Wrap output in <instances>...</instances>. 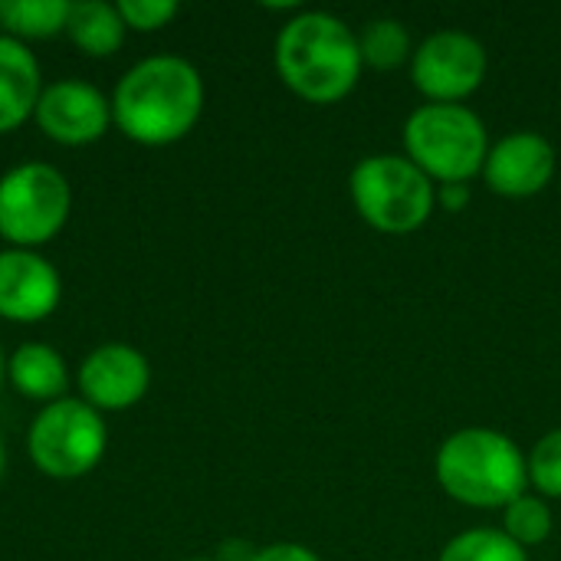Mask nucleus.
<instances>
[{
  "mask_svg": "<svg viewBox=\"0 0 561 561\" xmlns=\"http://www.w3.org/2000/svg\"><path fill=\"white\" fill-rule=\"evenodd\" d=\"M204 112V79L181 56L135 62L112 92V122L145 148H164L194 131Z\"/></svg>",
  "mask_w": 561,
  "mask_h": 561,
  "instance_id": "obj_1",
  "label": "nucleus"
},
{
  "mask_svg": "<svg viewBox=\"0 0 561 561\" xmlns=\"http://www.w3.org/2000/svg\"><path fill=\"white\" fill-rule=\"evenodd\" d=\"M276 72L289 92L312 105L342 102L362 79L358 33L332 13H296L276 36Z\"/></svg>",
  "mask_w": 561,
  "mask_h": 561,
  "instance_id": "obj_2",
  "label": "nucleus"
},
{
  "mask_svg": "<svg viewBox=\"0 0 561 561\" xmlns=\"http://www.w3.org/2000/svg\"><path fill=\"white\" fill-rule=\"evenodd\" d=\"M434 473L440 490L470 510H506L529 493L526 454L513 437L490 427L450 434L434 457Z\"/></svg>",
  "mask_w": 561,
  "mask_h": 561,
  "instance_id": "obj_3",
  "label": "nucleus"
},
{
  "mask_svg": "<svg viewBox=\"0 0 561 561\" xmlns=\"http://www.w3.org/2000/svg\"><path fill=\"white\" fill-rule=\"evenodd\" d=\"M358 217L388 237L421 230L437 207V184L404 154H368L348 178Z\"/></svg>",
  "mask_w": 561,
  "mask_h": 561,
  "instance_id": "obj_4",
  "label": "nucleus"
},
{
  "mask_svg": "<svg viewBox=\"0 0 561 561\" xmlns=\"http://www.w3.org/2000/svg\"><path fill=\"white\" fill-rule=\"evenodd\" d=\"M404 148L434 184H467L483 174L490 138L473 108L427 102L404 122Z\"/></svg>",
  "mask_w": 561,
  "mask_h": 561,
  "instance_id": "obj_5",
  "label": "nucleus"
},
{
  "mask_svg": "<svg viewBox=\"0 0 561 561\" xmlns=\"http://www.w3.org/2000/svg\"><path fill=\"white\" fill-rule=\"evenodd\" d=\"M108 447L102 414L82 398H62L46 404L26 434L33 467L49 480H79L92 473Z\"/></svg>",
  "mask_w": 561,
  "mask_h": 561,
  "instance_id": "obj_6",
  "label": "nucleus"
},
{
  "mask_svg": "<svg viewBox=\"0 0 561 561\" xmlns=\"http://www.w3.org/2000/svg\"><path fill=\"white\" fill-rule=\"evenodd\" d=\"M72 214L66 174L43 161H26L0 178V237L16 250H36L59 237Z\"/></svg>",
  "mask_w": 561,
  "mask_h": 561,
  "instance_id": "obj_7",
  "label": "nucleus"
},
{
  "mask_svg": "<svg viewBox=\"0 0 561 561\" xmlns=\"http://www.w3.org/2000/svg\"><path fill=\"white\" fill-rule=\"evenodd\" d=\"M411 79L427 102L460 105L486 79V49L463 30L431 33L411 56Z\"/></svg>",
  "mask_w": 561,
  "mask_h": 561,
  "instance_id": "obj_8",
  "label": "nucleus"
},
{
  "mask_svg": "<svg viewBox=\"0 0 561 561\" xmlns=\"http://www.w3.org/2000/svg\"><path fill=\"white\" fill-rule=\"evenodd\" d=\"M33 122L39 131L66 148H82L99 141L112 125V99L102 95L92 82L56 79L43 85Z\"/></svg>",
  "mask_w": 561,
  "mask_h": 561,
  "instance_id": "obj_9",
  "label": "nucleus"
},
{
  "mask_svg": "<svg viewBox=\"0 0 561 561\" xmlns=\"http://www.w3.org/2000/svg\"><path fill=\"white\" fill-rule=\"evenodd\" d=\"M151 388V365L148 358L125 345L105 342L85 355L79 365V391L82 401L102 411H128L135 408Z\"/></svg>",
  "mask_w": 561,
  "mask_h": 561,
  "instance_id": "obj_10",
  "label": "nucleus"
},
{
  "mask_svg": "<svg viewBox=\"0 0 561 561\" xmlns=\"http://www.w3.org/2000/svg\"><path fill=\"white\" fill-rule=\"evenodd\" d=\"M559 168L552 141L539 131H513L500 138L483 164V181L500 197H536L542 194Z\"/></svg>",
  "mask_w": 561,
  "mask_h": 561,
  "instance_id": "obj_11",
  "label": "nucleus"
},
{
  "mask_svg": "<svg viewBox=\"0 0 561 561\" xmlns=\"http://www.w3.org/2000/svg\"><path fill=\"white\" fill-rule=\"evenodd\" d=\"M62 279L56 266L36 250H0V319L33 325L56 312Z\"/></svg>",
  "mask_w": 561,
  "mask_h": 561,
  "instance_id": "obj_12",
  "label": "nucleus"
},
{
  "mask_svg": "<svg viewBox=\"0 0 561 561\" xmlns=\"http://www.w3.org/2000/svg\"><path fill=\"white\" fill-rule=\"evenodd\" d=\"M39 92L43 79L36 56L26 49V43L0 33V135H10L33 118Z\"/></svg>",
  "mask_w": 561,
  "mask_h": 561,
  "instance_id": "obj_13",
  "label": "nucleus"
},
{
  "mask_svg": "<svg viewBox=\"0 0 561 561\" xmlns=\"http://www.w3.org/2000/svg\"><path fill=\"white\" fill-rule=\"evenodd\" d=\"M7 378L23 398L43 401V404L62 401L69 391V368L62 355L43 342L20 345L7 362Z\"/></svg>",
  "mask_w": 561,
  "mask_h": 561,
  "instance_id": "obj_14",
  "label": "nucleus"
},
{
  "mask_svg": "<svg viewBox=\"0 0 561 561\" xmlns=\"http://www.w3.org/2000/svg\"><path fill=\"white\" fill-rule=\"evenodd\" d=\"M69 39L85 53V56H115L125 43V20L118 13L115 3H102V0H79L69 10V23H66Z\"/></svg>",
  "mask_w": 561,
  "mask_h": 561,
  "instance_id": "obj_15",
  "label": "nucleus"
},
{
  "mask_svg": "<svg viewBox=\"0 0 561 561\" xmlns=\"http://www.w3.org/2000/svg\"><path fill=\"white\" fill-rule=\"evenodd\" d=\"M69 10V0H0V26L20 43L49 39L56 33H66Z\"/></svg>",
  "mask_w": 561,
  "mask_h": 561,
  "instance_id": "obj_16",
  "label": "nucleus"
},
{
  "mask_svg": "<svg viewBox=\"0 0 561 561\" xmlns=\"http://www.w3.org/2000/svg\"><path fill=\"white\" fill-rule=\"evenodd\" d=\"M358 49H362V62L368 69H378V72H391L414 56L408 30L394 16H381V20L365 23V30L358 33Z\"/></svg>",
  "mask_w": 561,
  "mask_h": 561,
  "instance_id": "obj_17",
  "label": "nucleus"
},
{
  "mask_svg": "<svg viewBox=\"0 0 561 561\" xmlns=\"http://www.w3.org/2000/svg\"><path fill=\"white\" fill-rule=\"evenodd\" d=\"M437 561H529V552L503 529H467L444 546Z\"/></svg>",
  "mask_w": 561,
  "mask_h": 561,
  "instance_id": "obj_18",
  "label": "nucleus"
},
{
  "mask_svg": "<svg viewBox=\"0 0 561 561\" xmlns=\"http://www.w3.org/2000/svg\"><path fill=\"white\" fill-rule=\"evenodd\" d=\"M503 533L523 549L542 546L552 536V510H549V503L542 496H536V493H523L519 500H513L503 510Z\"/></svg>",
  "mask_w": 561,
  "mask_h": 561,
  "instance_id": "obj_19",
  "label": "nucleus"
},
{
  "mask_svg": "<svg viewBox=\"0 0 561 561\" xmlns=\"http://www.w3.org/2000/svg\"><path fill=\"white\" fill-rule=\"evenodd\" d=\"M529 486L542 500H561V427L549 431L526 457Z\"/></svg>",
  "mask_w": 561,
  "mask_h": 561,
  "instance_id": "obj_20",
  "label": "nucleus"
},
{
  "mask_svg": "<svg viewBox=\"0 0 561 561\" xmlns=\"http://www.w3.org/2000/svg\"><path fill=\"white\" fill-rule=\"evenodd\" d=\"M115 7H118L125 26L135 33H154L178 16L174 0H118Z\"/></svg>",
  "mask_w": 561,
  "mask_h": 561,
  "instance_id": "obj_21",
  "label": "nucleus"
},
{
  "mask_svg": "<svg viewBox=\"0 0 561 561\" xmlns=\"http://www.w3.org/2000/svg\"><path fill=\"white\" fill-rule=\"evenodd\" d=\"M247 561H322L312 549L299 546V542H276L266 549H256L253 556H247Z\"/></svg>",
  "mask_w": 561,
  "mask_h": 561,
  "instance_id": "obj_22",
  "label": "nucleus"
},
{
  "mask_svg": "<svg viewBox=\"0 0 561 561\" xmlns=\"http://www.w3.org/2000/svg\"><path fill=\"white\" fill-rule=\"evenodd\" d=\"M467 204H470V184H437V207L457 214Z\"/></svg>",
  "mask_w": 561,
  "mask_h": 561,
  "instance_id": "obj_23",
  "label": "nucleus"
},
{
  "mask_svg": "<svg viewBox=\"0 0 561 561\" xmlns=\"http://www.w3.org/2000/svg\"><path fill=\"white\" fill-rule=\"evenodd\" d=\"M3 470H7V450H3V440H0V480H3Z\"/></svg>",
  "mask_w": 561,
  "mask_h": 561,
  "instance_id": "obj_24",
  "label": "nucleus"
},
{
  "mask_svg": "<svg viewBox=\"0 0 561 561\" xmlns=\"http://www.w3.org/2000/svg\"><path fill=\"white\" fill-rule=\"evenodd\" d=\"M3 378H7V362H3V352H0V385H3Z\"/></svg>",
  "mask_w": 561,
  "mask_h": 561,
  "instance_id": "obj_25",
  "label": "nucleus"
},
{
  "mask_svg": "<svg viewBox=\"0 0 561 561\" xmlns=\"http://www.w3.org/2000/svg\"><path fill=\"white\" fill-rule=\"evenodd\" d=\"M187 561H220V559H187Z\"/></svg>",
  "mask_w": 561,
  "mask_h": 561,
  "instance_id": "obj_26",
  "label": "nucleus"
}]
</instances>
